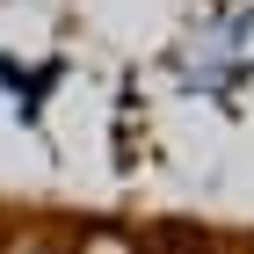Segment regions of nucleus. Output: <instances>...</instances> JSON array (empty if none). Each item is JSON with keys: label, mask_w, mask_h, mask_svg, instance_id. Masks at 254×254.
<instances>
[{"label": "nucleus", "mask_w": 254, "mask_h": 254, "mask_svg": "<svg viewBox=\"0 0 254 254\" xmlns=\"http://www.w3.org/2000/svg\"><path fill=\"white\" fill-rule=\"evenodd\" d=\"M87 254H138V247H131L124 233H95V240H87Z\"/></svg>", "instance_id": "1"}, {"label": "nucleus", "mask_w": 254, "mask_h": 254, "mask_svg": "<svg viewBox=\"0 0 254 254\" xmlns=\"http://www.w3.org/2000/svg\"><path fill=\"white\" fill-rule=\"evenodd\" d=\"M7 254H51V247H44V240H29V233H22V240H7Z\"/></svg>", "instance_id": "2"}, {"label": "nucleus", "mask_w": 254, "mask_h": 254, "mask_svg": "<svg viewBox=\"0 0 254 254\" xmlns=\"http://www.w3.org/2000/svg\"><path fill=\"white\" fill-rule=\"evenodd\" d=\"M167 254H196V247H182V240H175V247H167Z\"/></svg>", "instance_id": "3"}]
</instances>
